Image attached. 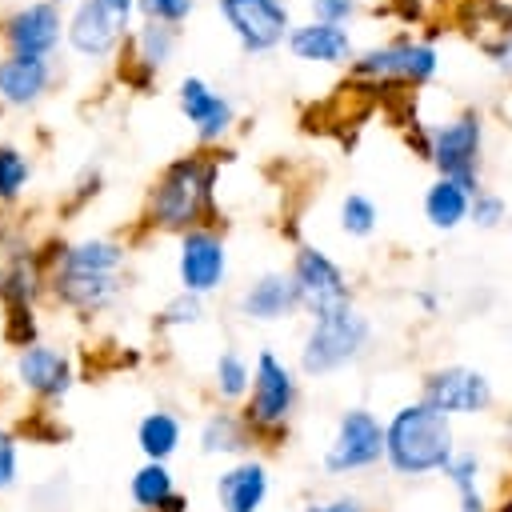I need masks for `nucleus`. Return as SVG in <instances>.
Here are the masks:
<instances>
[{
	"label": "nucleus",
	"instance_id": "obj_41",
	"mask_svg": "<svg viewBox=\"0 0 512 512\" xmlns=\"http://www.w3.org/2000/svg\"><path fill=\"white\" fill-rule=\"evenodd\" d=\"M52 4H64V0H52Z\"/></svg>",
	"mask_w": 512,
	"mask_h": 512
},
{
	"label": "nucleus",
	"instance_id": "obj_5",
	"mask_svg": "<svg viewBox=\"0 0 512 512\" xmlns=\"http://www.w3.org/2000/svg\"><path fill=\"white\" fill-rule=\"evenodd\" d=\"M296 400H300L296 372L276 352L264 348L256 356V364H252V388H248V400H244V412H240L244 424L260 440H280L288 432V424H292Z\"/></svg>",
	"mask_w": 512,
	"mask_h": 512
},
{
	"label": "nucleus",
	"instance_id": "obj_25",
	"mask_svg": "<svg viewBox=\"0 0 512 512\" xmlns=\"http://www.w3.org/2000/svg\"><path fill=\"white\" fill-rule=\"evenodd\" d=\"M132 500L140 508H152V512H168V504L176 500V484H172V472L160 464V460H148L136 476H132Z\"/></svg>",
	"mask_w": 512,
	"mask_h": 512
},
{
	"label": "nucleus",
	"instance_id": "obj_32",
	"mask_svg": "<svg viewBox=\"0 0 512 512\" xmlns=\"http://www.w3.org/2000/svg\"><path fill=\"white\" fill-rule=\"evenodd\" d=\"M136 8L144 12V20H156V24H184L196 8V0H136Z\"/></svg>",
	"mask_w": 512,
	"mask_h": 512
},
{
	"label": "nucleus",
	"instance_id": "obj_18",
	"mask_svg": "<svg viewBox=\"0 0 512 512\" xmlns=\"http://www.w3.org/2000/svg\"><path fill=\"white\" fill-rule=\"evenodd\" d=\"M52 84V64L48 56H4L0 60V100L8 108H28L36 104Z\"/></svg>",
	"mask_w": 512,
	"mask_h": 512
},
{
	"label": "nucleus",
	"instance_id": "obj_37",
	"mask_svg": "<svg viewBox=\"0 0 512 512\" xmlns=\"http://www.w3.org/2000/svg\"><path fill=\"white\" fill-rule=\"evenodd\" d=\"M16 480V444L8 432H0V492Z\"/></svg>",
	"mask_w": 512,
	"mask_h": 512
},
{
	"label": "nucleus",
	"instance_id": "obj_12",
	"mask_svg": "<svg viewBox=\"0 0 512 512\" xmlns=\"http://www.w3.org/2000/svg\"><path fill=\"white\" fill-rule=\"evenodd\" d=\"M176 272H180V288L192 296H208L224 284L228 276V248L224 236L212 228H192L180 236V256H176Z\"/></svg>",
	"mask_w": 512,
	"mask_h": 512
},
{
	"label": "nucleus",
	"instance_id": "obj_34",
	"mask_svg": "<svg viewBox=\"0 0 512 512\" xmlns=\"http://www.w3.org/2000/svg\"><path fill=\"white\" fill-rule=\"evenodd\" d=\"M200 312H204L200 296H192V292H180V296H176V300L164 308L160 324H168V328H180V324H196V320H200Z\"/></svg>",
	"mask_w": 512,
	"mask_h": 512
},
{
	"label": "nucleus",
	"instance_id": "obj_29",
	"mask_svg": "<svg viewBox=\"0 0 512 512\" xmlns=\"http://www.w3.org/2000/svg\"><path fill=\"white\" fill-rule=\"evenodd\" d=\"M376 224H380V208H376L372 196H364V192H348V196L340 200V228H344L348 236L368 240V236L376 232Z\"/></svg>",
	"mask_w": 512,
	"mask_h": 512
},
{
	"label": "nucleus",
	"instance_id": "obj_23",
	"mask_svg": "<svg viewBox=\"0 0 512 512\" xmlns=\"http://www.w3.org/2000/svg\"><path fill=\"white\" fill-rule=\"evenodd\" d=\"M252 444V428L244 424V416L236 412H212L200 428V452L204 456H232V452H244Z\"/></svg>",
	"mask_w": 512,
	"mask_h": 512
},
{
	"label": "nucleus",
	"instance_id": "obj_27",
	"mask_svg": "<svg viewBox=\"0 0 512 512\" xmlns=\"http://www.w3.org/2000/svg\"><path fill=\"white\" fill-rule=\"evenodd\" d=\"M40 292V272L32 260H12L0 272V300L8 308H32V296Z\"/></svg>",
	"mask_w": 512,
	"mask_h": 512
},
{
	"label": "nucleus",
	"instance_id": "obj_2",
	"mask_svg": "<svg viewBox=\"0 0 512 512\" xmlns=\"http://www.w3.org/2000/svg\"><path fill=\"white\" fill-rule=\"evenodd\" d=\"M216 172H220V160L212 152H192L172 160L148 192V220L164 232L200 228V216L212 208Z\"/></svg>",
	"mask_w": 512,
	"mask_h": 512
},
{
	"label": "nucleus",
	"instance_id": "obj_14",
	"mask_svg": "<svg viewBox=\"0 0 512 512\" xmlns=\"http://www.w3.org/2000/svg\"><path fill=\"white\" fill-rule=\"evenodd\" d=\"M60 32H68V24H60V8L52 0L28 4L4 20V44L12 56H48L60 44Z\"/></svg>",
	"mask_w": 512,
	"mask_h": 512
},
{
	"label": "nucleus",
	"instance_id": "obj_31",
	"mask_svg": "<svg viewBox=\"0 0 512 512\" xmlns=\"http://www.w3.org/2000/svg\"><path fill=\"white\" fill-rule=\"evenodd\" d=\"M504 220H508V200H504L500 192H492V188H480V192L472 196L468 224L480 228V232H496Z\"/></svg>",
	"mask_w": 512,
	"mask_h": 512
},
{
	"label": "nucleus",
	"instance_id": "obj_20",
	"mask_svg": "<svg viewBox=\"0 0 512 512\" xmlns=\"http://www.w3.org/2000/svg\"><path fill=\"white\" fill-rule=\"evenodd\" d=\"M120 276H88V272H52V292L60 304L92 316V312H104L116 296H120Z\"/></svg>",
	"mask_w": 512,
	"mask_h": 512
},
{
	"label": "nucleus",
	"instance_id": "obj_33",
	"mask_svg": "<svg viewBox=\"0 0 512 512\" xmlns=\"http://www.w3.org/2000/svg\"><path fill=\"white\" fill-rule=\"evenodd\" d=\"M480 52L492 60L496 72L512 76V24H500L492 36H484V40H480Z\"/></svg>",
	"mask_w": 512,
	"mask_h": 512
},
{
	"label": "nucleus",
	"instance_id": "obj_8",
	"mask_svg": "<svg viewBox=\"0 0 512 512\" xmlns=\"http://www.w3.org/2000/svg\"><path fill=\"white\" fill-rule=\"evenodd\" d=\"M384 460V420L372 408H344L336 420V432L324 448V472L328 476H352L364 468H376Z\"/></svg>",
	"mask_w": 512,
	"mask_h": 512
},
{
	"label": "nucleus",
	"instance_id": "obj_13",
	"mask_svg": "<svg viewBox=\"0 0 512 512\" xmlns=\"http://www.w3.org/2000/svg\"><path fill=\"white\" fill-rule=\"evenodd\" d=\"M176 104H180V112L192 124V132H196L200 144H220L232 132V124H236L232 100L224 92H216L208 80H200V76H184L180 80Z\"/></svg>",
	"mask_w": 512,
	"mask_h": 512
},
{
	"label": "nucleus",
	"instance_id": "obj_10",
	"mask_svg": "<svg viewBox=\"0 0 512 512\" xmlns=\"http://www.w3.org/2000/svg\"><path fill=\"white\" fill-rule=\"evenodd\" d=\"M292 280L300 288V308L316 320V316H328L336 308H348L352 304V288H348V276L344 268L316 244H300L292 252Z\"/></svg>",
	"mask_w": 512,
	"mask_h": 512
},
{
	"label": "nucleus",
	"instance_id": "obj_15",
	"mask_svg": "<svg viewBox=\"0 0 512 512\" xmlns=\"http://www.w3.org/2000/svg\"><path fill=\"white\" fill-rule=\"evenodd\" d=\"M288 52L304 64H352L356 60V44L352 32L344 24H324V20H304L292 24L288 32Z\"/></svg>",
	"mask_w": 512,
	"mask_h": 512
},
{
	"label": "nucleus",
	"instance_id": "obj_4",
	"mask_svg": "<svg viewBox=\"0 0 512 512\" xmlns=\"http://www.w3.org/2000/svg\"><path fill=\"white\" fill-rule=\"evenodd\" d=\"M368 340H372V320L356 304L336 308L328 316H316L304 344H300V372L304 376L340 372V368H348L352 360L364 356Z\"/></svg>",
	"mask_w": 512,
	"mask_h": 512
},
{
	"label": "nucleus",
	"instance_id": "obj_24",
	"mask_svg": "<svg viewBox=\"0 0 512 512\" xmlns=\"http://www.w3.org/2000/svg\"><path fill=\"white\" fill-rule=\"evenodd\" d=\"M124 48H128V56L140 60L148 72H160V68L172 60V52H176V28H172V24L144 20V28H136Z\"/></svg>",
	"mask_w": 512,
	"mask_h": 512
},
{
	"label": "nucleus",
	"instance_id": "obj_1",
	"mask_svg": "<svg viewBox=\"0 0 512 512\" xmlns=\"http://www.w3.org/2000/svg\"><path fill=\"white\" fill-rule=\"evenodd\" d=\"M456 448H460V444H456L452 416L436 412V408L424 404L420 396L408 400V404H400V408L384 420V464H388L400 480L440 476Z\"/></svg>",
	"mask_w": 512,
	"mask_h": 512
},
{
	"label": "nucleus",
	"instance_id": "obj_35",
	"mask_svg": "<svg viewBox=\"0 0 512 512\" xmlns=\"http://www.w3.org/2000/svg\"><path fill=\"white\" fill-rule=\"evenodd\" d=\"M308 8H312V20L348 24V20L360 12V0H308Z\"/></svg>",
	"mask_w": 512,
	"mask_h": 512
},
{
	"label": "nucleus",
	"instance_id": "obj_28",
	"mask_svg": "<svg viewBox=\"0 0 512 512\" xmlns=\"http://www.w3.org/2000/svg\"><path fill=\"white\" fill-rule=\"evenodd\" d=\"M248 388H252V368H248V360H244L236 348L220 352V356H216V392H220L224 400H248Z\"/></svg>",
	"mask_w": 512,
	"mask_h": 512
},
{
	"label": "nucleus",
	"instance_id": "obj_38",
	"mask_svg": "<svg viewBox=\"0 0 512 512\" xmlns=\"http://www.w3.org/2000/svg\"><path fill=\"white\" fill-rule=\"evenodd\" d=\"M416 304H420L424 312H436V308H440V300H436L432 292H416Z\"/></svg>",
	"mask_w": 512,
	"mask_h": 512
},
{
	"label": "nucleus",
	"instance_id": "obj_19",
	"mask_svg": "<svg viewBox=\"0 0 512 512\" xmlns=\"http://www.w3.org/2000/svg\"><path fill=\"white\" fill-rule=\"evenodd\" d=\"M216 500L224 512H260L268 500V468L264 460H240L216 480Z\"/></svg>",
	"mask_w": 512,
	"mask_h": 512
},
{
	"label": "nucleus",
	"instance_id": "obj_11",
	"mask_svg": "<svg viewBox=\"0 0 512 512\" xmlns=\"http://www.w3.org/2000/svg\"><path fill=\"white\" fill-rule=\"evenodd\" d=\"M216 8L248 56H264L288 44L292 32L288 0H216Z\"/></svg>",
	"mask_w": 512,
	"mask_h": 512
},
{
	"label": "nucleus",
	"instance_id": "obj_36",
	"mask_svg": "<svg viewBox=\"0 0 512 512\" xmlns=\"http://www.w3.org/2000/svg\"><path fill=\"white\" fill-rule=\"evenodd\" d=\"M304 512H368V504L352 492H340V496H328V500H308Z\"/></svg>",
	"mask_w": 512,
	"mask_h": 512
},
{
	"label": "nucleus",
	"instance_id": "obj_6",
	"mask_svg": "<svg viewBox=\"0 0 512 512\" xmlns=\"http://www.w3.org/2000/svg\"><path fill=\"white\" fill-rule=\"evenodd\" d=\"M424 160L436 168V176H448V180L464 184L476 196L484 188L480 184V172H484V116L476 108H464V112L432 124Z\"/></svg>",
	"mask_w": 512,
	"mask_h": 512
},
{
	"label": "nucleus",
	"instance_id": "obj_21",
	"mask_svg": "<svg viewBox=\"0 0 512 512\" xmlns=\"http://www.w3.org/2000/svg\"><path fill=\"white\" fill-rule=\"evenodd\" d=\"M468 212H472V192L448 176H436L428 188H424V220L436 228V232H456L460 224H468Z\"/></svg>",
	"mask_w": 512,
	"mask_h": 512
},
{
	"label": "nucleus",
	"instance_id": "obj_16",
	"mask_svg": "<svg viewBox=\"0 0 512 512\" xmlns=\"http://www.w3.org/2000/svg\"><path fill=\"white\" fill-rule=\"evenodd\" d=\"M236 308L244 320H260V324L288 320L292 312H300V288H296L292 272H264L240 292Z\"/></svg>",
	"mask_w": 512,
	"mask_h": 512
},
{
	"label": "nucleus",
	"instance_id": "obj_40",
	"mask_svg": "<svg viewBox=\"0 0 512 512\" xmlns=\"http://www.w3.org/2000/svg\"><path fill=\"white\" fill-rule=\"evenodd\" d=\"M508 436H512V420H508V424H504V440H508Z\"/></svg>",
	"mask_w": 512,
	"mask_h": 512
},
{
	"label": "nucleus",
	"instance_id": "obj_30",
	"mask_svg": "<svg viewBox=\"0 0 512 512\" xmlns=\"http://www.w3.org/2000/svg\"><path fill=\"white\" fill-rule=\"evenodd\" d=\"M32 176L28 156L16 144H0V200H16Z\"/></svg>",
	"mask_w": 512,
	"mask_h": 512
},
{
	"label": "nucleus",
	"instance_id": "obj_22",
	"mask_svg": "<svg viewBox=\"0 0 512 512\" xmlns=\"http://www.w3.org/2000/svg\"><path fill=\"white\" fill-rule=\"evenodd\" d=\"M440 476L452 484L460 512H488V500H484V488H480L484 460H480V452H476V448H456Z\"/></svg>",
	"mask_w": 512,
	"mask_h": 512
},
{
	"label": "nucleus",
	"instance_id": "obj_3",
	"mask_svg": "<svg viewBox=\"0 0 512 512\" xmlns=\"http://www.w3.org/2000/svg\"><path fill=\"white\" fill-rule=\"evenodd\" d=\"M348 72L360 84H372V88H424L440 72V52H436L432 40L400 32V36L376 44V48L356 52Z\"/></svg>",
	"mask_w": 512,
	"mask_h": 512
},
{
	"label": "nucleus",
	"instance_id": "obj_9",
	"mask_svg": "<svg viewBox=\"0 0 512 512\" xmlns=\"http://www.w3.org/2000/svg\"><path fill=\"white\" fill-rule=\"evenodd\" d=\"M136 0H80V8L68 16V44L72 52L88 60L112 56L120 44H128Z\"/></svg>",
	"mask_w": 512,
	"mask_h": 512
},
{
	"label": "nucleus",
	"instance_id": "obj_26",
	"mask_svg": "<svg viewBox=\"0 0 512 512\" xmlns=\"http://www.w3.org/2000/svg\"><path fill=\"white\" fill-rule=\"evenodd\" d=\"M140 448H144V456L148 460H168L172 452H176V444H180V420L172 416V412H148L144 420H140Z\"/></svg>",
	"mask_w": 512,
	"mask_h": 512
},
{
	"label": "nucleus",
	"instance_id": "obj_17",
	"mask_svg": "<svg viewBox=\"0 0 512 512\" xmlns=\"http://www.w3.org/2000/svg\"><path fill=\"white\" fill-rule=\"evenodd\" d=\"M16 376L28 392L44 396V400H60L68 388H72V364L68 356H60L56 348L48 344H28L20 348L16 356Z\"/></svg>",
	"mask_w": 512,
	"mask_h": 512
},
{
	"label": "nucleus",
	"instance_id": "obj_7",
	"mask_svg": "<svg viewBox=\"0 0 512 512\" xmlns=\"http://www.w3.org/2000/svg\"><path fill=\"white\" fill-rule=\"evenodd\" d=\"M420 400L444 416H484L496 408V388L488 372L472 364H436L420 380Z\"/></svg>",
	"mask_w": 512,
	"mask_h": 512
},
{
	"label": "nucleus",
	"instance_id": "obj_39",
	"mask_svg": "<svg viewBox=\"0 0 512 512\" xmlns=\"http://www.w3.org/2000/svg\"><path fill=\"white\" fill-rule=\"evenodd\" d=\"M488 512H512V488H508V492H504V500H500L496 508H488Z\"/></svg>",
	"mask_w": 512,
	"mask_h": 512
}]
</instances>
